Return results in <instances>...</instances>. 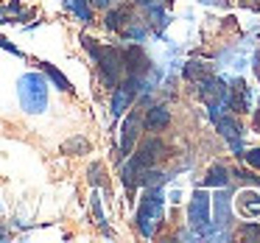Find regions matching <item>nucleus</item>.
Segmentation results:
<instances>
[{
	"label": "nucleus",
	"mask_w": 260,
	"mask_h": 243,
	"mask_svg": "<svg viewBox=\"0 0 260 243\" xmlns=\"http://www.w3.org/2000/svg\"><path fill=\"white\" fill-rule=\"evenodd\" d=\"M135 95H137V79L132 76L126 84H118V90H115V98H112V115L115 118H120V115L132 107Z\"/></svg>",
	"instance_id": "obj_6"
},
{
	"label": "nucleus",
	"mask_w": 260,
	"mask_h": 243,
	"mask_svg": "<svg viewBox=\"0 0 260 243\" xmlns=\"http://www.w3.org/2000/svg\"><path fill=\"white\" fill-rule=\"evenodd\" d=\"M199 95H202L210 107H218L221 101H226V87H224V81H221V79L207 76V79L199 81Z\"/></svg>",
	"instance_id": "obj_7"
},
{
	"label": "nucleus",
	"mask_w": 260,
	"mask_h": 243,
	"mask_svg": "<svg viewBox=\"0 0 260 243\" xmlns=\"http://www.w3.org/2000/svg\"><path fill=\"white\" fill-rule=\"evenodd\" d=\"M123 17H126V9H115V12L107 14V25H109L112 31H118L120 25H123Z\"/></svg>",
	"instance_id": "obj_15"
},
{
	"label": "nucleus",
	"mask_w": 260,
	"mask_h": 243,
	"mask_svg": "<svg viewBox=\"0 0 260 243\" xmlns=\"http://www.w3.org/2000/svg\"><path fill=\"white\" fill-rule=\"evenodd\" d=\"M17 95H20V103H23L25 112H31V115L45 112V107H48V84H45L42 76L25 73L23 79H20V84H17Z\"/></svg>",
	"instance_id": "obj_3"
},
{
	"label": "nucleus",
	"mask_w": 260,
	"mask_h": 243,
	"mask_svg": "<svg viewBox=\"0 0 260 243\" xmlns=\"http://www.w3.org/2000/svg\"><path fill=\"white\" fill-rule=\"evenodd\" d=\"M137 129H140V115L132 112L123 120V129H120V154H132L135 151V140H137Z\"/></svg>",
	"instance_id": "obj_8"
},
{
	"label": "nucleus",
	"mask_w": 260,
	"mask_h": 243,
	"mask_svg": "<svg viewBox=\"0 0 260 243\" xmlns=\"http://www.w3.org/2000/svg\"><path fill=\"white\" fill-rule=\"evenodd\" d=\"M0 48H6L9 53H14V56H23V51H20L17 45H12V42L6 40V37H0Z\"/></svg>",
	"instance_id": "obj_21"
},
{
	"label": "nucleus",
	"mask_w": 260,
	"mask_h": 243,
	"mask_svg": "<svg viewBox=\"0 0 260 243\" xmlns=\"http://www.w3.org/2000/svg\"><path fill=\"white\" fill-rule=\"evenodd\" d=\"M64 151H90V143L84 140V137H73V140H68L64 143Z\"/></svg>",
	"instance_id": "obj_16"
},
{
	"label": "nucleus",
	"mask_w": 260,
	"mask_h": 243,
	"mask_svg": "<svg viewBox=\"0 0 260 243\" xmlns=\"http://www.w3.org/2000/svg\"><path fill=\"white\" fill-rule=\"evenodd\" d=\"M241 157L246 159V165H249V168L260 170V148H249V151H243V154H241Z\"/></svg>",
	"instance_id": "obj_17"
},
{
	"label": "nucleus",
	"mask_w": 260,
	"mask_h": 243,
	"mask_svg": "<svg viewBox=\"0 0 260 243\" xmlns=\"http://www.w3.org/2000/svg\"><path fill=\"white\" fill-rule=\"evenodd\" d=\"M162 190L159 187H146V193H143L140 198V207H137V232H140L143 237H154L159 229V224H162Z\"/></svg>",
	"instance_id": "obj_1"
},
{
	"label": "nucleus",
	"mask_w": 260,
	"mask_h": 243,
	"mask_svg": "<svg viewBox=\"0 0 260 243\" xmlns=\"http://www.w3.org/2000/svg\"><path fill=\"white\" fill-rule=\"evenodd\" d=\"M210 115H213L215 129L221 131V137H224V140L232 146L235 157H238V154H243V146H241V123H238L235 118H224V115H215V112H210Z\"/></svg>",
	"instance_id": "obj_5"
},
{
	"label": "nucleus",
	"mask_w": 260,
	"mask_h": 243,
	"mask_svg": "<svg viewBox=\"0 0 260 243\" xmlns=\"http://www.w3.org/2000/svg\"><path fill=\"white\" fill-rule=\"evenodd\" d=\"M40 64H42V70H45V73H48V79H51L53 84L59 87V90H62V92H73V87H70V81L64 79V76L59 73L56 67H53V64H48V62H40Z\"/></svg>",
	"instance_id": "obj_13"
},
{
	"label": "nucleus",
	"mask_w": 260,
	"mask_h": 243,
	"mask_svg": "<svg viewBox=\"0 0 260 243\" xmlns=\"http://www.w3.org/2000/svg\"><path fill=\"white\" fill-rule=\"evenodd\" d=\"M187 224L196 232H207V226H210V196L204 190H193L190 204H187Z\"/></svg>",
	"instance_id": "obj_4"
},
{
	"label": "nucleus",
	"mask_w": 260,
	"mask_h": 243,
	"mask_svg": "<svg viewBox=\"0 0 260 243\" xmlns=\"http://www.w3.org/2000/svg\"><path fill=\"white\" fill-rule=\"evenodd\" d=\"M159 151H162V143H159V140H148V143H143L140 151H137L132 159L146 170V168H154V162L159 159Z\"/></svg>",
	"instance_id": "obj_9"
},
{
	"label": "nucleus",
	"mask_w": 260,
	"mask_h": 243,
	"mask_svg": "<svg viewBox=\"0 0 260 243\" xmlns=\"http://www.w3.org/2000/svg\"><path fill=\"white\" fill-rule=\"evenodd\" d=\"M92 213H95V224L104 226L107 221H104V213H101V196H98V190L92 193Z\"/></svg>",
	"instance_id": "obj_19"
},
{
	"label": "nucleus",
	"mask_w": 260,
	"mask_h": 243,
	"mask_svg": "<svg viewBox=\"0 0 260 243\" xmlns=\"http://www.w3.org/2000/svg\"><path fill=\"white\" fill-rule=\"evenodd\" d=\"M226 182H230V170H226V165L215 162L207 168V176H204V185L207 187H226Z\"/></svg>",
	"instance_id": "obj_12"
},
{
	"label": "nucleus",
	"mask_w": 260,
	"mask_h": 243,
	"mask_svg": "<svg viewBox=\"0 0 260 243\" xmlns=\"http://www.w3.org/2000/svg\"><path fill=\"white\" fill-rule=\"evenodd\" d=\"M84 48L92 53V59L98 62V67H101V76L104 81H107L109 87H115L120 81V76H123L126 64H123V51H118V48H98L95 40H90V37H84Z\"/></svg>",
	"instance_id": "obj_2"
},
{
	"label": "nucleus",
	"mask_w": 260,
	"mask_h": 243,
	"mask_svg": "<svg viewBox=\"0 0 260 243\" xmlns=\"http://www.w3.org/2000/svg\"><path fill=\"white\" fill-rule=\"evenodd\" d=\"M143 123L151 131H162V129H168V123H171V112L165 107H151L146 112V118H143Z\"/></svg>",
	"instance_id": "obj_11"
},
{
	"label": "nucleus",
	"mask_w": 260,
	"mask_h": 243,
	"mask_svg": "<svg viewBox=\"0 0 260 243\" xmlns=\"http://www.w3.org/2000/svg\"><path fill=\"white\" fill-rule=\"evenodd\" d=\"M241 235L246 237V240H260V226L257 224H243L241 226Z\"/></svg>",
	"instance_id": "obj_18"
},
{
	"label": "nucleus",
	"mask_w": 260,
	"mask_h": 243,
	"mask_svg": "<svg viewBox=\"0 0 260 243\" xmlns=\"http://www.w3.org/2000/svg\"><path fill=\"white\" fill-rule=\"evenodd\" d=\"M210 207H213V213H215V224L218 226H226L230 224V207H232V198H230V193H215V198L210 201Z\"/></svg>",
	"instance_id": "obj_10"
},
{
	"label": "nucleus",
	"mask_w": 260,
	"mask_h": 243,
	"mask_svg": "<svg viewBox=\"0 0 260 243\" xmlns=\"http://www.w3.org/2000/svg\"><path fill=\"white\" fill-rule=\"evenodd\" d=\"M64 3L73 9V14H76V17H79L84 25L92 23V12H90V3H87V0H64Z\"/></svg>",
	"instance_id": "obj_14"
},
{
	"label": "nucleus",
	"mask_w": 260,
	"mask_h": 243,
	"mask_svg": "<svg viewBox=\"0 0 260 243\" xmlns=\"http://www.w3.org/2000/svg\"><path fill=\"white\" fill-rule=\"evenodd\" d=\"M90 185L92 187H98V185H101V165H90Z\"/></svg>",
	"instance_id": "obj_20"
},
{
	"label": "nucleus",
	"mask_w": 260,
	"mask_h": 243,
	"mask_svg": "<svg viewBox=\"0 0 260 243\" xmlns=\"http://www.w3.org/2000/svg\"><path fill=\"white\" fill-rule=\"evenodd\" d=\"M92 3H95V6H101V9H107L109 3H112V0H92Z\"/></svg>",
	"instance_id": "obj_22"
}]
</instances>
